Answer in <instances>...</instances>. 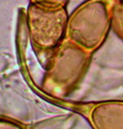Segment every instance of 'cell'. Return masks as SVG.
I'll use <instances>...</instances> for the list:
<instances>
[{
  "mask_svg": "<svg viewBox=\"0 0 123 129\" xmlns=\"http://www.w3.org/2000/svg\"><path fill=\"white\" fill-rule=\"evenodd\" d=\"M67 14L65 8H50L31 3L27 12V27L29 37L35 51L49 54L55 51L66 38Z\"/></svg>",
  "mask_w": 123,
  "mask_h": 129,
  "instance_id": "2",
  "label": "cell"
},
{
  "mask_svg": "<svg viewBox=\"0 0 123 129\" xmlns=\"http://www.w3.org/2000/svg\"><path fill=\"white\" fill-rule=\"evenodd\" d=\"M31 3L41 5L50 8H65V5L69 0H30Z\"/></svg>",
  "mask_w": 123,
  "mask_h": 129,
  "instance_id": "6",
  "label": "cell"
},
{
  "mask_svg": "<svg viewBox=\"0 0 123 129\" xmlns=\"http://www.w3.org/2000/svg\"><path fill=\"white\" fill-rule=\"evenodd\" d=\"M111 29L119 38L123 40V0L112 7Z\"/></svg>",
  "mask_w": 123,
  "mask_h": 129,
  "instance_id": "5",
  "label": "cell"
},
{
  "mask_svg": "<svg viewBox=\"0 0 123 129\" xmlns=\"http://www.w3.org/2000/svg\"><path fill=\"white\" fill-rule=\"evenodd\" d=\"M91 54L67 41L59 46L48 60V70L44 79L47 90L66 94L85 75Z\"/></svg>",
  "mask_w": 123,
  "mask_h": 129,
  "instance_id": "3",
  "label": "cell"
},
{
  "mask_svg": "<svg viewBox=\"0 0 123 129\" xmlns=\"http://www.w3.org/2000/svg\"><path fill=\"white\" fill-rule=\"evenodd\" d=\"M110 7L105 0H89L69 18L67 41L92 55L107 38L111 28Z\"/></svg>",
  "mask_w": 123,
  "mask_h": 129,
  "instance_id": "1",
  "label": "cell"
},
{
  "mask_svg": "<svg viewBox=\"0 0 123 129\" xmlns=\"http://www.w3.org/2000/svg\"><path fill=\"white\" fill-rule=\"evenodd\" d=\"M76 108L93 129H123V101L81 103Z\"/></svg>",
  "mask_w": 123,
  "mask_h": 129,
  "instance_id": "4",
  "label": "cell"
},
{
  "mask_svg": "<svg viewBox=\"0 0 123 129\" xmlns=\"http://www.w3.org/2000/svg\"><path fill=\"white\" fill-rule=\"evenodd\" d=\"M0 129H26V127L15 120L0 117Z\"/></svg>",
  "mask_w": 123,
  "mask_h": 129,
  "instance_id": "7",
  "label": "cell"
}]
</instances>
